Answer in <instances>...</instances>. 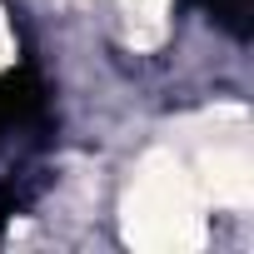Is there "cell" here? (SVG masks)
<instances>
[{
	"instance_id": "cell-1",
	"label": "cell",
	"mask_w": 254,
	"mask_h": 254,
	"mask_svg": "<svg viewBox=\"0 0 254 254\" xmlns=\"http://www.w3.org/2000/svg\"><path fill=\"white\" fill-rule=\"evenodd\" d=\"M125 239L135 249H194L204 239L194 180L170 150L145 155L130 194H125Z\"/></svg>"
},
{
	"instance_id": "cell-2",
	"label": "cell",
	"mask_w": 254,
	"mask_h": 254,
	"mask_svg": "<svg viewBox=\"0 0 254 254\" xmlns=\"http://www.w3.org/2000/svg\"><path fill=\"white\" fill-rule=\"evenodd\" d=\"M199 185L214 204H229V209H244L254 199V165L244 155V145H229V150H214L204 155V170H199Z\"/></svg>"
},
{
	"instance_id": "cell-3",
	"label": "cell",
	"mask_w": 254,
	"mask_h": 254,
	"mask_svg": "<svg viewBox=\"0 0 254 254\" xmlns=\"http://www.w3.org/2000/svg\"><path fill=\"white\" fill-rule=\"evenodd\" d=\"M125 5V40H130L135 50H155L170 30L165 10H170V0H120Z\"/></svg>"
}]
</instances>
